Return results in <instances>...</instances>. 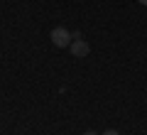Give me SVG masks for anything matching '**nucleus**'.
I'll return each mask as SVG.
<instances>
[{
    "mask_svg": "<svg viewBox=\"0 0 147 135\" xmlns=\"http://www.w3.org/2000/svg\"><path fill=\"white\" fill-rule=\"evenodd\" d=\"M49 39L54 42V47H69V44H71L74 42V37H71V32L66 30V27H54L52 30V35H49Z\"/></svg>",
    "mask_w": 147,
    "mask_h": 135,
    "instance_id": "nucleus-1",
    "label": "nucleus"
},
{
    "mask_svg": "<svg viewBox=\"0 0 147 135\" xmlns=\"http://www.w3.org/2000/svg\"><path fill=\"white\" fill-rule=\"evenodd\" d=\"M69 49H71V54L76 59L88 57V52H91V47H88V42H86V39H74L71 44H69Z\"/></svg>",
    "mask_w": 147,
    "mask_h": 135,
    "instance_id": "nucleus-2",
    "label": "nucleus"
},
{
    "mask_svg": "<svg viewBox=\"0 0 147 135\" xmlns=\"http://www.w3.org/2000/svg\"><path fill=\"white\" fill-rule=\"evenodd\" d=\"M103 135H120V133H118V130H105Z\"/></svg>",
    "mask_w": 147,
    "mask_h": 135,
    "instance_id": "nucleus-3",
    "label": "nucleus"
},
{
    "mask_svg": "<svg viewBox=\"0 0 147 135\" xmlns=\"http://www.w3.org/2000/svg\"><path fill=\"white\" fill-rule=\"evenodd\" d=\"M84 135H98V133H96V130H86Z\"/></svg>",
    "mask_w": 147,
    "mask_h": 135,
    "instance_id": "nucleus-4",
    "label": "nucleus"
},
{
    "mask_svg": "<svg viewBox=\"0 0 147 135\" xmlns=\"http://www.w3.org/2000/svg\"><path fill=\"white\" fill-rule=\"evenodd\" d=\"M140 3H142V5H147V0H140Z\"/></svg>",
    "mask_w": 147,
    "mask_h": 135,
    "instance_id": "nucleus-5",
    "label": "nucleus"
}]
</instances>
